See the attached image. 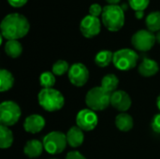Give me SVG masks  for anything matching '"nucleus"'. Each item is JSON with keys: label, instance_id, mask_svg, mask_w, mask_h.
<instances>
[{"label": "nucleus", "instance_id": "f257e3e1", "mask_svg": "<svg viewBox=\"0 0 160 159\" xmlns=\"http://www.w3.org/2000/svg\"><path fill=\"white\" fill-rule=\"evenodd\" d=\"M1 36L7 40H18L24 37L30 30L27 18L20 13H10L4 17L0 24Z\"/></svg>", "mask_w": 160, "mask_h": 159}, {"label": "nucleus", "instance_id": "f03ea898", "mask_svg": "<svg viewBox=\"0 0 160 159\" xmlns=\"http://www.w3.org/2000/svg\"><path fill=\"white\" fill-rule=\"evenodd\" d=\"M101 22L111 32H117L125 25V11L121 6L107 5L103 7Z\"/></svg>", "mask_w": 160, "mask_h": 159}, {"label": "nucleus", "instance_id": "c85d7f7f", "mask_svg": "<svg viewBox=\"0 0 160 159\" xmlns=\"http://www.w3.org/2000/svg\"><path fill=\"white\" fill-rule=\"evenodd\" d=\"M66 159H86L83 155H82L79 151H71L68 152L66 156Z\"/></svg>", "mask_w": 160, "mask_h": 159}, {"label": "nucleus", "instance_id": "f3484780", "mask_svg": "<svg viewBox=\"0 0 160 159\" xmlns=\"http://www.w3.org/2000/svg\"><path fill=\"white\" fill-rule=\"evenodd\" d=\"M115 126L116 127L123 132L130 131L134 127V121L131 115L127 112L119 113L115 118Z\"/></svg>", "mask_w": 160, "mask_h": 159}, {"label": "nucleus", "instance_id": "dca6fc26", "mask_svg": "<svg viewBox=\"0 0 160 159\" xmlns=\"http://www.w3.org/2000/svg\"><path fill=\"white\" fill-rule=\"evenodd\" d=\"M44 150L43 142L38 141V140H30L28 141L24 147H23V153L26 157L29 158H38L41 156L42 152Z\"/></svg>", "mask_w": 160, "mask_h": 159}, {"label": "nucleus", "instance_id": "b1692460", "mask_svg": "<svg viewBox=\"0 0 160 159\" xmlns=\"http://www.w3.org/2000/svg\"><path fill=\"white\" fill-rule=\"evenodd\" d=\"M69 65L65 60H57L52 67V72L55 76H63L69 71Z\"/></svg>", "mask_w": 160, "mask_h": 159}, {"label": "nucleus", "instance_id": "0eeeda50", "mask_svg": "<svg viewBox=\"0 0 160 159\" xmlns=\"http://www.w3.org/2000/svg\"><path fill=\"white\" fill-rule=\"evenodd\" d=\"M43 146L50 155H59L63 153L68 145L67 136L60 131H52L43 138Z\"/></svg>", "mask_w": 160, "mask_h": 159}, {"label": "nucleus", "instance_id": "4be33fe9", "mask_svg": "<svg viewBox=\"0 0 160 159\" xmlns=\"http://www.w3.org/2000/svg\"><path fill=\"white\" fill-rule=\"evenodd\" d=\"M119 84V79L114 74H107L101 80V87L110 93H113L117 90Z\"/></svg>", "mask_w": 160, "mask_h": 159}, {"label": "nucleus", "instance_id": "cd10ccee", "mask_svg": "<svg viewBox=\"0 0 160 159\" xmlns=\"http://www.w3.org/2000/svg\"><path fill=\"white\" fill-rule=\"evenodd\" d=\"M151 127H152V129L158 133L160 134V113L156 114L153 119H152V123H151Z\"/></svg>", "mask_w": 160, "mask_h": 159}, {"label": "nucleus", "instance_id": "9d476101", "mask_svg": "<svg viewBox=\"0 0 160 159\" xmlns=\"http://www.w3.org/2000/svg\"><path fill=\"white\" fill-rule=\"evenodd\" d=\"M68 76L72 85L82 87L85 85L89 80V70L85 65L82 63H75L70 67Z\"/></svg>", "mask_w": 160, "mask_h": 159}, {"label": "nucleus", "instance_id": "f704fd0d", "mask_svg": "<svg viewBox=\"0 0 160 159\" xmlns=\"http://www.w3.org/2000/svg\"><path fill=\"white\" fill-rule=\"evenodd\" d=\"M51 159H57V158H51Z\"/></svg>", "mask_w": 160, "mask_h": 159}, {"label": "nucleus", "instance_id": "393cba45", "mask_svg": "<svg viewBox=\"0 0 160 159\" xmlns=\"http://www.w3.org/2000/svg\"><path fill=\"white\" fill-rule=\"evenodd\" d=\"M39 82L43 88H52L53 85L55 84V75L52 72L45 71L41 73L39 77Z\"/></svg>", "mask_w": 160, "mask_h": 159}, {"label": "nucleus", "instance_id": "ddd939ff", "mask_svg": "<svg viewBox=\"0 0 160 159\" xmlns=\"http://www.w3.org/2000/svg\"><path fill=\"white\" fill-rule=\"evenodd\" d=\"M46 125L45 119L39 114H31L27 116L23 123V128L26 132L37 134L40 132Z\"/></svg>", "mask_w": 160, "mask_h": 159}, {"label": "nucleus", "instance_id": "2f4dec72", "mask_svg": "<svg viewBox=\"0 0 160 159\" xmlns=\"http://www.w3.org/2000/svg\"><path fill=\"white\" fill-rule=\"evenodd\" d=\"M109 5H118L121 0H105Z\"/></svg>", "mask_w": 160, "mask_h": 159}, {"label": "nucleus", "instance_id": "473e14b6", "mask_svg": "<svg viewBox=\"0 0 160 159\" xmlns=\"http://www.w3.org/2000/svg\"><path fill=\"white\" fill-rule=\"evenodd\" d=\"M156 39H157V42L160 44V31H158V32L156 34Z\"/></svg>", "mask_w": 160, "mask_h": 159}, {"label": "nucleus", "instance_id": "9b49d317", "mask_svg": "<svg viewBox=\"0 0 160 159\" xmlns=\"http://www.w3.org/2000/svg\"><path fill=\"white\" fill-rule=\"evenodd\" d=\"M98 123L97 113L90 109L80 111L76 116V124L83 131H92L96 128Z\"/></svg>", "mask_w": 160, "mask_h": 159}, {"label": "nucleus", "instance_id": "6e6552de", "mask_svg": "<svg viewBox=\"0 0 160 159\" xmlns=\"http://www.w3.org/2000/svg\"><path fill=\"white\" fill-rule=\"evenodd\" d=\"M156 42V35L147 29L137 31L131 37V44L136 50L140 52L150 51L155 46Z\"/></svg>", "mask_w": 160, "mask_h": 159}, {"label": "nucleus", "instance_id": "1a4fd4ad", "mask_svg": "<svg viewBox=\"0 0 160 159\" xmlns=\"http://www.w3.org/2000/svg\"><path fill=\"white\" fill-rule=\"evenodd\" d=\"M80 31L86 38H93L99 35L101 31V22L98 17L86 15L80 22Z\"/></svg>", "mask_w": 160, "mask_h": 159}, {"label": "nucleus", "instance_id": "a211bd4d", "mask_svg": "<svg viewBox=\"0 0 160 159\" xmlns=\"http://www.w3.org/2000/svg\"><path fill=\"white\" fill-rule=\"evenodd\" d=\"M5 52L11 58H17L22 53V45L19 40H7L4 46Z\"/></svg>", "mask_w": 160, "mask_h": 159}, {"label": "nucleus", "instance_id": "c756f323", "mask_svg": "<svg viewBox=\"0 0 160 159\" xmlns=\"http://www.w3.org/2000/svg\"><path fill=\"white\" fill-rule=\"evenodd\" d=\"M7 1L12 7H16V8L23 7L28 2V0H7Z\"/></svg>", "mask_w": 160, "mask_h": 159}, {"label": "nucleus", "instance_id": "7ed1b4c3", "mask_svg": "<svg viewBox=\"0 0 160 159\" xmlns=\"http://www.w3.org/2000/svg\"><path fill=\"white\" fill-rule=\"evenodd\" d=\"M39 106L47 112H57L65 105V98L62 93L53 88H43L38 95Z\"/></svg>", "mask_w": 160, "mask_h": 159}, {"label": "nucleus", "instance_id": "bb28decb", "mask_svg": "<svg viewBox=\"0 0 160 159\" xmlns=\"http://www.w3.org/2000/svg\"><path fill=\"white\" fill-rule=\"evenodd\" d=\"M102 11H103V7L98 3L92 4L89 7V15H92L94 17H98L99 15L102 14Z\"/></svg>", "mask_w": 160, "mask_h": 159}, {"label": "nucleus", "instance_id": "72a5a7b5", "mask_svg": "<svg viewBox=\"0 0 160 159\" xmlns=\"http://www.w3.org/2000/svg\"><path fill=\"white\" fill-rule=\"evenodd\" d=\"M157 106H158V110L160 111V94L159 96L158 97V98H157Z\"/></svg>", "mask_w": 160, "mask_h": 159}, {"label": "nucleus", "instance_id": "aec40b11", "mask_svg": "<svg viewBox=\"0 0 160 159\" xmlns=\"http://www.w3.org/2000/svg\"><path fill=\"white\" fill-rule=\"evenodd\" d=\"M13 133L12 131L5 126L0 125V148L8 149L13 143Z\"/></svg>", "mask_w": 160, "mask_h": 159}, {"label": "nucleus", "instance_id": "6ab92c4d", "mask_svg": "<svg viewBox=\"0 0 160 159\" xmlns=\"http://www.w3.org/2000/svg\"><path fill=\"white\" fill-rule=\"evenodd\" d=\"M14 84V77L10 71L8 69L0 70V91L2 93L7 92L12 88Z\"/></svg>", "mask_w": 160, "mask_h": 159}, {"label": "nucleus", "instance_id": "39448f33", "mask_svg": "<svg viewBox=\"0 0 160 159\" xmlns=\"http://www.w3.org/2000/svg\"><path fill=\"white\" fill-rule=\"evenodd\" d=\"M139 60L138 53L131 49H120L113 52L112 63L114 67L121 71H128L134 68Z\"/></svg>", "mask_w": 160, "mask_h": 159}, {"label": "nucleus", "instance_id": "f8f14e48", "mask_svg": "<svg viewBox=\"0 0 160 159\" xmlns=\"http://www.w3.org/2000/svg\"><path fill=\"white\" fill-rule=\"evenodd\" d=\"M132 101L129 95L124 90H116L112 94L111 106L121 112H126L131 107Z\"/></svg>", "mask_w": 160, "mask_h": 159}, {"label": "nucleus", "instance_id": "5701e85b", "mask_svg": "<svg viewBox=\"0 0 160 159\" xmlns=\"http://www.w3.org/2000/svg\"><path fill=\"white\" fill-rule=\"evenodd\" d=\"M147 30L155 33L160 31V11H153L149 13L145 20Z\"/></svg>", "mask_w": 160, "mask_h": 159}, {"label": "nucleus", "instance_id": "a878e982", "mask_svg": "<svg viewBox=\"0 0 160 159\" xmlns=\"http://www.w3.org/2000/svg\"><path fill=\"white\" fill-rule=\"evenodd\" d=\"M149 3L150 0H128V5L135 11H144Z\"/></svg>", "mask_w": 160, "mask_h": 159}, {"label": "nucleus", "instance_id": "20e7f679", "mask_svg": "<svg viewBox=\"0 0 160 159\" xmlns=\"http://www.w3.org/2000/svg\"><path fill=\"white\" fill-rule=\"evenodd\" d=\"M112 93L108 92L101 86H97L90 89L85 96V103L88 109L98 112L104 111L111 106Z\"/></svg>", "mask_w": 160, "mask_h": 159}, {"label": "nucleus", "instance_id": "423d86ee", "mask_svg": "<svg viewBox=\"0 0 160 159\" xmlns=\"http://www.w3.org/2000/svg\"><path fill=\"white\" fill-rule=\"evenodd\" d=\"M22 115L20 106L11 100L4 101L0 105V124L5 127H12L18 123Z\"/></svg>", "mask_w": 160, "mask_h": 159}, {"label": "nucleus", "instance_id": "412c9836", "mask_svg": "<svg viewBox=\"0 0 160 159\" xmlns=\"http://www.w3.org/2000/svg\"><path fill=\"white\" fill-rule=\"evenodd\" d=\"M113 60V52L109 50H103L98 52L95 56V63L99 67H108Z\"/></svg>", "mask_w": 160, "mask_h": 159}, {"label": "nucleus", "instance_id": "2eb2a0df", "mask_svg": "<svg viewBox=\"0 0 160 159\" xmlns=\"http://www.w3.org/2000/svg\"><path fill=\"white\" fill-rule=\"evenodd\" d=\"M68 144L72 148L80 147L84 142V134L83 130H82L79 127L75 126L68 129L66 134Z\"/></svg>", "mask_w": 160, "mask_h": 159}, {"label": "nucleus", "instance_id": "4468645a", "mask_svg": "<svg viewBox=\"0 0 160 159\" xmlns=\"http://www.w3.org/2000/svg\"><path fill=\"white\" fill-rule=\"evenodd\" d=\"M139 73L145 78L153 77L159 71L158 63L151 58H143L142 63L139 66Z\"/></svg>", "mask_w": 160, "mask_h": 159}, {"label": "nucleus", "instance_id": "7c9ffc66", "mask_svg": "<svg viewBox=\"0 0 160 159\" xmlns=\"http://www.w3.org/2000/svg\"><path fill=\"white\" fill-rule=\"evenodd\" d=\"M143 16H144V11H135V17H136L138 20L142 19Z\"/></svg>", "mask_w": 160, "mask_h": 159}]
</instances>
